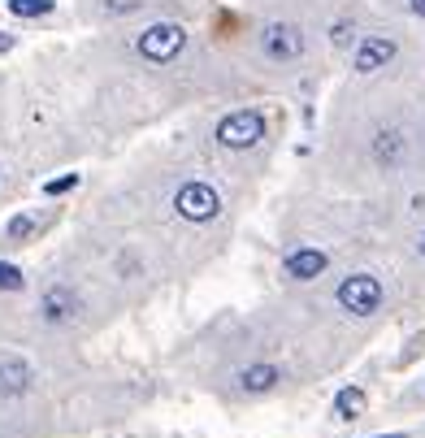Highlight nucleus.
<instances>
[{
    "label": "nucleus",
    "mask_w": 425,
    "mask_h": 438,
    "mask_svg": "<svg viewBox=\"0 0 425 438\" xmlns=\"http://www.w3.org/2000/svg\"><path fill=\"white\" fill-rule=\"evenodd\" d=\"M217 143L221 148H230V152H243V148H256L260 139H265V118H260L256 109H235V113H226V118L217 122Z\"/></svg>",
    "instance_id": "f257e3e1"
},
{
    "label": "nucleus",
    "mask_w": 425,
    "mask_h": 438,
    "mask_svg": "<svg viewBox=\"0 0 425 438\" xmlns=\"http://www.w3.org/2000/svg\"><path fill=\"white\" fill-rule=\"evenodd\" d=\"M382 282L373 278V273H352V278H343L338 291H334V300L343 313H352V317H369V313H378L382 308Z\"/></svg>",
    "instance_id": "f03ea898"
},
{
    "label": "nucleus",
    "mask_w": 425,
    "mask_h": 438,
    "mask_svg": "<svg viewBox=\"0 0 425 438\" xmlns=\"http://www.w3.org/2000/svg\"><path fill=\"white\" fill-rule=\"evenodd\" d=\"M174 208H178V217L183 221H212L221 213V196H217V187L212 183H200V178H191V183L178 187V196H174Z\"/></svg>",
    "instance_id": "7ed1b4c3"
},
{
    "label": "nucleus",
    "mask_w": 425,
    "mask_h": 438,
    "mask_svg": "<svg viewBox=\"0 0 425 438\" xmlns=\"http://www.w3.org/2000/svg\"><path fill=\"white\" fill-rule=\"evenodd\" d=\"M135 48H139V57H148V61H156V66H165V61H174V57L187 48V30L178 26V22H152V26L135 39Z\"/></svg>",
    "instance_id": "20e7f679"
},
{
    "label": "nucleus",
    "mask_w": 425,
    "mask_h": 438,
    "mask_svg": "<svg viewBox=\"0 0 425 438\" xmlns=\"http://www.w3.org/2000/svg\"><path fill=\"white\" fill-rule=\"evenodd\" d=\"M304 48H308V39L296 22H269L260 30V53L269 61H296V57H304Z\"/></svg>",
    "instance_id": "39448f33"
},
{
    "label": "nucleus",
    "mask_w": 425,
    "mask_h": 438,
    "mask_svg": "<svg viewBox=\"0 0 425 438\" xmlns=\"http://www.w3.org/2000/svg\"><path fill=\"white\" fill-rule=\"evenodd\" d=\"M39 317L48 321V326H65V321H74L78 317V295H74V286H65V282H53L44 291V300H39Z\"/></svg>",
    "instance_id": "423d86ee"
},
{
    "label": "nucleus",
    "mask_w": 425,
    "mask_h": 438,
    "mask_svg": "<svg viewBox=\"0 0 425 438\" xmlns=\"http://www.w3.org/2000/svg\"><path fill=\"white\" fill-rule=\"evenodd\" d=\"M325 265H330V256H325L321 248H291V252L282 256V273H287V278H296V282L321 278Z\"/></svg>",
    "instance_id": "0eeeda50"
},
{
    "label": "nucleus",
    "mask_w": 425,
    "mask_h": 438,
    "mask_svg": "<svg viewBox=\"0 0 425 438\" xmlns=\"http://www.w3.org/2000/svg\"><path fill=\"white\" fill-rule=\"evenodd\" d=\"M395 53H399V44L395 39H386V35H369V39H361V48H356V74H373V70H382V66H390L395 61Z\"/></svg>",
    "instance_id": "6e6552de"
},
{
    "label": "nucleus",
    "mask_w": 425,
    "mask_h": 438,
    "mask_svg": "<svg viewBox=\"0 0 425 438\" xmlns=\"http://www.w3.org/2000/svg\"><path fill=\"white\" fill-rule=\"evenodd\" d=\"M30 382H35V369L18 356H5L0 361V399H18L30 391Z\"/></svg>",
    "instance_id": "1a4fd4ad"
},
{
    "label": "nucleus",
    "mask_w": 425,
    "mask_h": 438,
    "mask_svg": "<svg viewBox=\"0 0 425 438\" xmlns=\"http://www.w3.org/2000/svg\"><path fill=\"white\" fill-rule=\"evenodd\" d=\"M404 156H408L404 131H395V126L378 131V139H373V161H378V165H386V170H395V165H404Z\"/></svg>",
    "instance_id": "9d476101"
},
{
    "label": "nucleus",
    "mask_w": 425,
    "mask_h": 438,
    "mask_svg": "<svg viewBox=\"0 0 425 438\" xmlns=\"http://www.w3.org/2000/svg\"><path fill=\"white\" fill-rule=\"evenodd\" d=\"M278 378H282L278 365H248V369L239 373V386H243V391H252V395H260V391H269Z\"/></svg>",
    "instance_id": "9b49d317"
},
{
    "label": "nucleus",
    "mask_w": 425,
    "mask_h": 438,
    "mask_svg": "<svg viewBox=\"0 0 425 438\" xmlns=\"http://www.w3.org/2000/svg\"><path fill=\"white\" fill-rule=\"evenodd\" d=\"M365 403H369V395L361 391V386H343V391L334 395V417L338 421H356L365 412Z\"/></svg>",
    "instance_id": "f8f14e48"
},
{
    "label": "nucleus",
    "mask_w": 425,
    "mask_h": 438,
    "mask_svg": "<svg viewBox=\"0 0 425 438\" xmlns=\"http://www.w3.org/2000/svg\"><path fill=\"white\" fill-rule=\"evenodd\" d=\"M13 18H44V13H53V0H5Z\"/></svg>",
    "instance_id": "ddd939ff"
},
{
    "label": "nucleus",
    "mask_w": 425,
    "mask_h": 438,
    "mask_svg": "<svg viewBox=\"0 0 425 438\" xmlns=\"http://www.w3.org/2000/svg\"><path fill=\"white\" fill-rule=\"evenodd\" d=\"M30 230H35V217H30V213H13L9 226H5V239H9V243H22Z\"/></svg>",
    "instance_id": "4468645a"
},
{
    "label": "nucleus",
    "mask_w": 425,
    "mask_h": 438,
    "mask_svg": "<svg viewBox=\"0 0 425 438\" xmlns=\"http://www.w3.org/2000/svg\"><path fill=\"white\" fill-rule=\"evenodd\" d=\"M26 278H22V269L18 265H9V261H0V291H22Z\"/></svg>",
    "instance_id": "2eb2a0df"
},
{
    "label": "nucleus",
    "mask_w": 425,
    "mask_h": 438,
    "mask_svg": "<svg viewBox=\"0 0 425 438\" xmlns=\"http://www.w3.org/2000/svg\"><path fill=\"white\" fill-rule=\"evenodd\" d=\"M74 187H78V174H61L53 183H44V196H65V191H74Z\"/></svg>",
    "instance_id": "dca6fc26"
},
{
    "label": "nucleus",
    "mask_w": 425,
    "mask_h": 438,
    "mask_svg": "<svg viewBox=\"0 0 425 438\" xmlns=\"http://www.w3.org/2000/svg\"><path fill=\"white\" fill-rule=\"evenodd\" d=\"M105 9L113 13V18H122V13H135V9H143V0H105Z\"/></svg>",
    "instance_id": "f3484780"
},
{
    "label": "nucleus",
    "mask_w": 425,
    "mask_h": 438,
    "mask_svg": "<svg viewBox=\"0 0 425 438\" xmlns=\"http://www.w3.org/2000/svg\"><path fill=\"white\" fill-rule=\"evenodd\" d=\"M408 9H413L417 18H425V0H408Z\"/></svg>",
    "instance_id": "a211bd4d"
},
{
    "label": "nucleus",
    "mask_w": 425,
    "mask_h": 438,
    "mask_svg": "<svg viewBox=\"0 0 425 438\" xmlns=\"http://www.w3.org/2000/svg\"><path fill=\"white\" fill-rule=\"evenodd\" d=\"M13 48V35H0V53H9Z\"/></svg>",
    "instance_id": "6ab92c4d"
},
{
    "label": "nucleus",
    "mask_w": 425,
    "mask_h": 438,
    "mask_svg": "<svg viewBox=\"0 0 425 438\" xmlns=\"http://www.w3.org/2000/svg\"><path fill=\"white\" fill-rule=\"evenodd\" d=\"M417 248H421V256H425V235H421V243H417Z\"/></svg>",
    "instance_id": "aec40b11"
},
{
    "label": "nucleus",
    "mask_w": 425,
    "mask_h": 438,
    "mask_svg": "<svg viewBox=\"0 0 425 438\" xmlns=\"http://www.w3.org/2000/svg\"><path fill=\"white\" fill-rule=\"evenodd\" d=\"M378 438H404V434H378Z\"/></svg>",
    "instance_id": "412c9836"
}]
</instances>
